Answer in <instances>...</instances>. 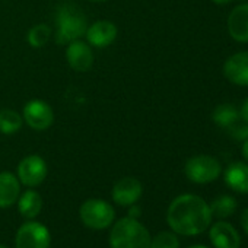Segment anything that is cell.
I'll use <instances>...</instances> for the list:
<instances>
[{
  "label": "cell",
  "instance_id": "cell-1",
  "mask_svg": "<svg viewBox=\"0 0 248 248\" xmlns=\"http://www.w3.org/2000/svg\"><path fill=\"white\" fill-rule=\"evenodd\" d=\"M209 203L196 194L175 197L167 210V222L172 232L184 236H196L209 229L212 223Z\"/></svg>",
  "mask_w": 248,
  "mask_h": 248
},
{
  "label": "cell",
  "instance_id": "cell-2",
  "mask_svg": "<svg viewBox=\"0 0 248 248\" xmlns=\"http://www.w3.org/2000/svg\"><path fill=\"white\" fill-rule=\"evenodd\" d=\"M151 239L148 228L130 216L118 219L109 232L111 248H149Z\"/></svg>",
  "mask_w": 248,
  "mask_h": 248
},
{
  "label": "cell",
  "instance_id": "cell-3",
  "mask_svg": "<svg viewBox=\"0 0 248 248\" xmlns=\"http://www.w3.org/2000/svg\"><path fill=\"white\" fill-rule=\"evenodd\" d=\"M88 21L75 5H62L56 14V43L67 46L85 35Z\"/></svg>",
  "mask_w": 248,
  "mask_h": 248
},
{
  "label": "cell",
  "instance_id": "cell-4",
  "mask_svg": "<svg viewBox=\"0 0 248 248\" xmlns=\"http://www.w3.org/2000/svg\"><path fill=\"white\" fill-rule=\"evenodd\" d=\"M79 217L82 223L89 229L102 231L114 223L115 210L108 202L102 199H88L80 204Z\"/></svg>",
  "mask_w": 248,
  "mask_h": 248
},
{
  "label": "cell",
  "instance_id": "cell-5",
  "mask_svg": "<svg viewBox=\"0 0 248 248\" xmlns=\"http://www.w3.org/2000/svg\"><path fill=\"white\" fill-rule=\"evenodd\" d=\"M184 174L194 184H209L220 177L222 165L210 155H196L186 162Z\"/></svg>",
  "mask_w": 248,
  "mask_h": 248
},
{
  "label": "cell",
  "instance_id": "cell-6",
  "mask_svg": "<svg viewBox=\"0 0 248 248\" xmlns=\"http://www.w3.org/2000/svg\"><path fill=\"white\" fill-rule=\"evenodd\" d=\"M50 242L51 235L47 226L32 219L22 223L15 236L16 248H50Z\"/></svg>",
  "mask_w": 248,
  "mask_h": 248
},
{
  "label": "cell",
  "instance_id": "cell-7",
  "mask_svg": "<svg viewBox=\"0 0 248 248\" xmlns=\"http://www.w3.org/2000/svg\"><path fill=\"white\" fill-rule=\"evenodd\" d=\"M22 118L27 123V126L32 130L43 132L51 127L54 121V111L43 99H31L25 104L22 111Z\"/></svg>",
  "mask_w": 248,
  "mask_h": 248
},
{
  "label": "cell",
  "instance_id": "cell-8",
  "mask_svg": "<svg viewBox=\"0 0 248 248\" xmlns=\"http://www.w3.org/2000/svg\"><path fill=\"white\" fill-rule=\"evenodd\" d=\"M48 174V167L40 155H28L18 165V180L21 184L34 188L44 183Z\"/></svg>",
  "mask_w": 248,
  "mask_h": 248
},
{
  "label": "cell",
  "instance_id": "cell-9",
  "mask_svg": "<svg viewBox=\"0 0 248 248\" xmlns=\"http://www.w3.org/2000/svg\"><path fill=\"white\" fill-rule=\"evenodd\" d=\"M143 194V186L142 183L135 177H123L112 186V200L118 206L129 207L132 204H136L139 199Z\"/></svg>",
  "mask_w": 248,
  "mask_h": 248
},
{
  "label": "cell",
  "instance_id": "cell-10",
  "mask_svg": "<svg viewBox=\"0 0 248 248\" xmlns=\"http://www.w3.org/2000/svg\"><path fill=\"white\" fill-rule=\"evenodd\" d=\"M85 35H86L88 44L91 47L105 48L115 41V38L118 35V30H117L114 22L107 21V19H101V21L91 24L86 28Z\"/></svg>",
  "mask_w": 248,
  "mask_h": 248
},
{
  "label": "cell",
  "instance_id": "cell-11",
  "mask_svg": "<svg viewBox=\"0 0 248 248\" xmlns=\"http://www.w3.org/2000/svg\"><path fill=\"white\" fill-rule=\"evenodd\" d=\"M66 60L67 64L75 72H88L93 64V51L92 47L79 40H75L67 44L66 48Z\"/></svg>",
  "mask_w": 248,
  "mask_h": 248
},
{
  "label": "cell",
  "instance_id": "cell-12",
  "mask_svg": "<svg viewBox=\"0 0 248 248\" xmlns=\"http://www.w3.org/2000/svg\"><path fill=\"white\" fill-rule=\"evenodd\" d=\"M223 75L231 83L248 88V51L229 56L223 63Z\"/></svg>",
  "mask_w": 248,
  "mask_h": 248
},
{
  "label": "cell",
  "instance_id": "cell-13",
  "mask_svg": "<svg viewBox=\"0 0 248 248\" xmlns=\"http://www.w3.org/2000/svg\"><path fill=\"white\" fill-rule=\"evenodd\" d=\"M209 238L215 248H239L241 236L238 231L226 220H217L209 229Z\"/></svg>",
  "mask_w": 248,
  "mask_h": 248
},
{
  "label": "cell",
  "instance_id": "cell-14",
  "mask_svg": "<svg viewBox=\"0 0 248 248\" xmlns=\"http://www.w3.org/2000/svg\"><path fill=\"white\" fill-rule=\"evenodd\" d=\"M226 27L233 41L241 44L248 43V3H241L231 11Z\"/></svg>",
  "mask_w": 248,
  "mask_h": 248
},
{
  "label": "cell",
  "instance_id": "cell-15",
  "mask_svg": "<svg viewBox=\"0 0 248 248\" xmlns=\"http://www.w3.org/2000/svg\"><path fill=\"white\" fill-rule=\"evenodd\" d=\"M21 194V181L9 171L0 172V209L14 206Z\"/></svg>",
  "mask_w": 248,
  "mask_h": 248
},
{
  "label": "cell",
  "instance_id": "cell-16",
  "mask_svg": "<svg viewBox=\"0 0 248 248\" xmlns=\"http://www.w3.org/2000/svg\"><path fill=\"white\" fill-rule=\"evenodd\" d=\"M223 180L226 186L239 194H248V164L233 162L223 171Z\"/></svg>",
  "mask_w": 248,
  "mask_h": 248
},
{
  "label": "cell",
  "instance_id": "cell-17",
  "mask_svg": "<svg viewBox=\"0 0 248 248\" xmlns=\"http://www.w3.org/2000/svg\"><path fill=\"white\" fill-rule=\"evenodd\" d=\"M43 209V197L38 191L30 188L19 194L18 199V210L25 219H34L41 213Z\"/></svg>",
  "mask_w": 248,
  "mask_h": 248
},
{
  "label": "cell",
  "instance_id": "cell-18",
  "mask_svg": "<svg viewBox=\"0 0 248 248\" xmlns=\"http://www.w3.org/2000/svg\"><path fill=\"white\" fill-rule=\"evenodd\" d=\"M212 120L216 126L228 129L239 120V109L233 104H220L213 109Z\"/></svg>",
  "mask_w": 248,
  "mask_h": 248
},
{
  "label": "cell",
  "instance_id": "cell-19",
  "mask_svg": "<svg viewBox=\"0 0 248 248\" xmlns=\"http://www.w3.org/2000/svg\"><path fill=\"white\" fill-rule=\"evenodd\" d=\"M24 126V118L19 112L5 108L0 109V133L2 135H15Z\"/></svg>",
  "mask_w": 248,
  "mask_h": 248
},
{
  "label": "cell",
  "instance_id": "cell-20",
  "mask_svg": "<svg viewBox=\"0 0 248 248\" xmlns=\"http://www.w3.org/2000/svg\"><path fill=\"white\" fill-rule=\"evenodd\" d=\"M210 206V210H212V216H216V217H228L231 215H233V212L236 210V200L232 197V196H220L217 199H215L212 202Z\"/></svg>",
  "mask_w": 248,
  "mask_h": 248
},
{
  "label": "cell",
  "instance_id": "cell-21",
  "mask_svg": "<svg viewBox=\"0 0 248 248\" xmlns=\"http://www.w3.org/2000/svg\"><path fill=\"white\" fill-rule=\"evenodd\" d=\"M51 38V28L47 24H38L34 25L27 35L28 44L34 48H41L44 47Z\"/></svg>",
  "mask_w": 248,
  "mask_h": 248
},
{
  "label": "cell",
  "instance_id": "cell-22",
  "mask_svg": "<svg viewBox=\"0 0 248 248\" xmlns=\"http://www.w3.org/2000/svg\"><path fill=\"white\" fill-rule=\"evenodd\" d=\"M149 248H180V241L175 232L162 231L151 239Z\"/></svg>",
  "mask_w": 248,
  "mask_h": 248
},
{
  "label": "cell",
  "instance_id": "cell-23",
  "mask_svg": "<svg viewBox=\"0 0 248 248\" xmlns=\"http://www.w3.org/2000/svg\"><path fill=\"white\" fill-rule=\"evenodd\" d=\"M228 132L233 139L244 142L245 139H248V123L244 121L242 124H238V121H236L231 127H228Z\"/></svg>",
  "mask_w": 248,
  "mask_h": 248
},
{
  "label": "cell",
  "instance_id": "cell-24",
  "mask_svg": "<svg viewBox=\"0 0 248 248\" xmlns=\"http://www.w3.org/2000/svg\"><path fill=\"white\" fill-rule=\"evenodd\" d=\"M239 223H241V226H242L244 232L248 235V207L242 210V213H241V219H239Z\"/></svg>",
  "mask_w": 248,
  "mask_h": 248
},
{
  "label": "cell",
  "instance_id": "cell-25",
  "mask_svg": "<svg viewBox=\"0 0 248 248\" xmlns=\"http://www.w3.org/2000/svg\"><path fill=\"white\" fill-rule=\"evenodd\" d=\"M239 115L242 118V121L248 123V98L242 102L241 105V109H239Z\"/></svg>",
  "mask_w": 248,
  "mask_h": 248
},
{
  "label": "cell",
  "instance_id": "cell-26",
  "mask_svg": "<svg viewBox=\"0 0 248 248\" xmlns=\"http://www.w3.org/2000/svg\"><path fill=\"white\" fill-rule=\"evenodd\" d=\"M130 209H129V216L130 217H135V219H138L139 217V215L142 213V210L136 206V204H132V206H129Z\"/></svg>",
  "mask_w": 248,
  "mask_h": 248
},
{
  "label": "cell",
  "instance_id": "cell-27",
  "mask_svg": "<svg viewBox=\"0 0 248 248\" xmlns=\"http://www.w3.org/2000/svg\"><path fill=\"white\" fill-rule=\"evenodd\" d=\"M241 152H242V156H244V159L248 162V139H245L244 142H242V148H241Z\"/></svg>",
  "mask_w": 248,
  "mask_h": 248
},
{
  "label": "cell",
  "instance_id": "cell-28",
  "mask_svg": "<svg viewBox=\"0 0 248 248\" xmlns=\"http://www.w3.org/2000/svg\"><path fill=\"white\" fill-rule=\"evenodd\" d=\"M212 2L216 3V5H228V3L233 2V0H212Z\"/></svg>",
  "mask_w": 248,
  "mask_h": 248
},
{
  "label": "cell",
  "instance_id": "cell-29",
  "mask_svg": "<svg viewBox=\"0 0 248 248\" xmlns=\"http://www.w3.org/2000/svg\"><path fill=\"white\" fill-rule=\"evenodd\" d=\"M88 2H93V3H104V2H108V0H88Z\"/></svg>",
  "mask_w": 248,
  "mask_h": 248
},
{
  "label": "cell",
  "instance_id": "cell-30",
  "mask_svg": "<svg viewBox=\"0 0 248 248\" xmlns=\"http://www.w3.org/2000/svg\"><path fill=\"white\" fill-rule=\"evenodd\" d=\"M188 248H209V247H206V245H191Z\"/></svg>",
  "mask_w": 248,
  "mask_h": 248
},
{
  "label": "cell",
  "instance_id": "cell-31",
  "mask_svg": "<svg viewBox=\"0 0 248 248\" xmlns=\"http://www.w3.org/2000/svg\"><path fill=\"white\" fill-rule=\"evenodd\" d=\"M0 248H9V247H6V245H2V244H0Z\"/></svg>",
  "mask_w": 248,
  "mask_h": 248
}]
</instances>
